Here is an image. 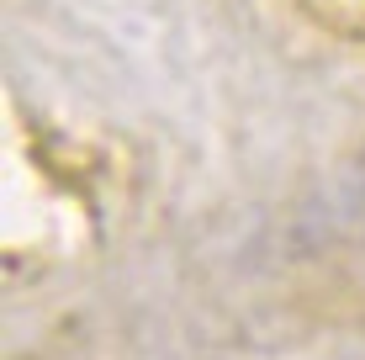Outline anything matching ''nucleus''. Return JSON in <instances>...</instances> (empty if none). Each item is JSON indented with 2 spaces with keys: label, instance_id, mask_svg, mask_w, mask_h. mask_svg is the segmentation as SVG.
<instances>
[{
  "label": "nucleus",
  "instance_id": "f257e3e1",
  "mask_svg": "<svg viewBox=\"0 0 365 360\" xmlns=\"http://www.w3.org/2000/svg\"><path fill=\"white\" fill-rule=\"evenodd\" d=\"M297 11L318 32H329L344 48H365V0H297Z\"/></svg>",
  "mask_w": 365,
  "mask_h": 360
}]
</instances>
